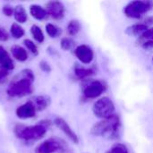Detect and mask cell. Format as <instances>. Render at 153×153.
Wrapping results in <instances>:
<instances>
[{
	"label": "cell",
	"instance_id": "cell-8",
	"mask_svg": "<svg viewBox=\"0 0 153 153\" xmlns=\"http://www.w3.org/2000/svg\"><path fill=\"white\" fill-rule=\"evenodd\" d=\"M74 55L77 57V59L84 65L91 64L94 58V52L92 48L88 45H84V44L79 45L78 47L75 48Z\"/></svg>",
	"mask_w": 153,
	"mask_h": 153
},
{
	"label": "cell",
	"instance_id": "cell-25",
	"mask_svg": "<svg viewBox=\"0 0 153 153\" xmlns=\"http://www.w3.org/2000/svg\"><path fill=\"white\" fill-rule=\"evenodd\" d=\"M140 43H144V42H153V27L149 28L140 38H139Z\"/></svg>",
	"mask_w": 153,
	"mask_h": 153
},
{
	"label": "cell",
	"instance_id": "cell-2",
	"mask_svg": "<svg viewBox=\"0 0 153 153\" xmlns=\"http://www.w3.org/2000/svg\"><path fill=\"white\" fill-rule=\"evenodd\" d=\"M121 130V120L118 115L99 121L94 124L91 129V134L93 136L103 137L108 140L118 138Z\"/></svg>",
	"mask_w": 153,
	"mask_h": 153
},
{
	"label": "cell",
	"instance_id": "cell-24",
	"mask_svg": "<svg viewBox=\"0 0 153 153\" xmlns=\"http://www.w3.org/2000/svg\"><path fill=\"white\" fill-rule=\"evenodd\" d=\"M74 45H75L74 41L71 38H69V37H65L60 41V47H61V48L63 50H65V51L74 48Z\"/></svg>",
	"mask_w": 153,
	"mask_h": 153
},
{
	"label": "cell",
	"instance_id": "cell-29",
	"mask_svg": "<svg viewBox=\"0 0 153 153\" xmlns=\"http://www.w3.org/2000/svg\"><path fill=\"white\" fill-rule=\"evenodd\" d=\"M8 39H9L8 32L4 30V28L0 26V41L4 42V41L8 40Z\"/></svg>",
	"mask_w": 153,
	"mask_h": 153
},
{
	"label": "cell",
	"instance_id": "cell-15",
	"mask_svg": "<svg viewBox=\"0 0 153 153\" xmlns=\"http://www.w3.org/2000/svg\"><path fill=\"white\" fill-rule=\"evenodd\" d=\"M30 13L34 19L39 21L45 20L49 16L46 8H43L39 4H31L30 6Z\"/></svg>",
	"mask_w": 153,
	"mask_h": 153
},
{
	"label": "cell",
	"instance_id": "cell-31",
	"mask_svg": "<svg viewBox=\"0 0 153 153\" xmlns=\"http://www.w3.org/2000/svg\"><path fill=\"white\" fill-rule=\"evenodd\" d=\"M152 64H153V56H152Z\"/></svg>",
	"mask_w": 153,
	"mask_h": 153
},
{
	"label": "cell",
	"instance_id": "cell-16",
	"mask_svg": "<svg viewBox=\"0 0 153 153\" xmlns=\"http://www.w3.org/2000/svg\"><path fill=\"white\" fill-rule=\"evenodd\" d=\"M11 52L13 58L19 62H25L28 59V53L26 49L19 45H13L11 48Z\"/></svg>",
	"mask_w": 153,
	"mask_h": 153
},
{
	"label": "cell",
	"instance_id": "cell-7",
	"mask_svg": "<svg viewBox=\"0 0 153 153\" xmlns=\"http://www.w3.org/2000/svg\"><path fill=\"white\" fill-rule=\"evenodd\" d=\"M106 84L102 81L95 80L89 82L83 89V96L86 99L93 100L99 98L105 91H106Z\"/></svg>",
	"mask_w": 153,
	"mask_h": 153
},
{
	"label": "cell",
	"instance_id": "cell-27",
	"mask_svg": "<svg viewBox=\"0 0 153 153\" xmlns=\"http://www.w3.org/2000/svg\"><path fill=\"white\" fill-rule=\"evenodd\" d=\"M2 12L5 16L11 17L12 15H13V12H14V8L11 5V4H5L3 6L2 8Z\"/></svg>",
	"mask_w": 153,
	"mask_h": 153
},
{
	"label": "cell",
	"instance_id": "cell-5",
	"mask_svg": "<svg viewBox=\"0 0 153 153\" xmlns=\"http://www.w3.org/2000/svg\"><path fill=\"white\" fill-rule=\"evenodd\" d=\"M92 112L96 117L103 120L116 115V107L110 98L103 97L93 104Z\"/></svg>",
	"mask_w": 153,
	"mask_h": 153
},
{
	"label": "cell",
	"instance_id": "cell-11",
	"mask_svg": "<svg viewBox=\"0 0 153 153\" xmlns=\"http://www.w3.org/2000/svg\"><path fill=\"white\" fill-rule=\"evenodd\" d=\"M36 112H37V110L30 101H28V102L22 104V106L18 107L16 111H15L17 117L20 119L32 118L35 117Z\"/></svg>",
	"mask_w": 153,
	"mask_h": 153
},
{
	"label": "cell",
	"instance_id": "cell-3",
	"mask_svg": "<svg viewBox=\"0 0 153 153\" xmlns=\"http://www.w3.org/2000/svg\"><path fill=\"white\" fill-rule=\"evenodd\" d=\"M49 121H41V123L26 126L24 125H16L14 127V134L17 138L25 142H35L40 140L47 134L48 127L50 126Z\"/></svg>",
	"mask_w": 153,
	"mask_h": 153
},
{
	"label": "cell",
	"instance_id": "cell-4",
	"mask_svg": "<svg viewBox=\"0 0 153 153\" xmlns=\"http://www.w3.org/2000/svg\"><path fill=\"white\" fill-rule=\"evenodd\" d=\"M153 7L152 1L148 0H135L129 2L124 7V13L126 16L132 19H139L144 13H148Z\"/></svg>",
	"mask_w": 153,
	"mask_h": 153
},
{
	"label": "cell",
	"instance_id": "cell-1",
	"mask_svg": "<svg viewBox=\"0 0 153 153\" xmlns=\"http://www.w3.org/2000/svg\"><path fill=\"white\" fill-rule=\"evenodd\" d=\"M35 81V76L30 69L22 70L7 88V95L12 98H23L32 93V83Z\"/></svg>",
	"mask_w": 153,
	"mask_h": 153
},
{
	"label": "cell",
	"instance_id": "cell-20",
	"mask_svg": "<svg viewBox=\"0 0 153 153\" xmlns=\"http://www.w3.org/2000/svg\"><path fill=\"white\" fill-rule=\"evenodd\" d=\"M30 33L33 37V39L39 42V43H42L44 40H45V36H44V33L41 30V28L36 24H33L31 27H30Z\"/></svg>",
	"mask_w": 153,
	"mask_h": 153
},
{
	"label": "cell",
	"instance_id": "cell-30",
	"mask_svg": "<svg viewBox=\"0 0 153 153\" xmlns=\"http://www.w3.org/2000/svg\"><path fill=\"white\" fill-rule=\"evenodd\" d=\"M8 74H9V71L0 68V83H4L6 81Z\"/></svg>",
	"mask_w": 153,
	"mask_h": 153
},
{
	"label": "cell",
	"instance_id": "cell-13",
	"mask_svg": "<svg viewBox=\"0 0 153 153\" xmlns=\"http://www.w3.org/2000/svg\"><path fill=\"white\" fill-rule=\"evenodd\" d=\"M0 67L7 71H12L14 68L12 58L10 57L8 52L2 46H0Z\"/></svg>",
	"mask_w": 153,
	"mask_h": 153
},
{
	"label": "cell",
	"instance_id": "cell-12",
	"mask_svg": "<svg viewBox=\"0 0 153 153\" xmlns=\"http://www.w3.org/2000/svg\"><path fill=\"white\" fill-rule=\"evenodd\" d=\"M148 29H149L148 25L145 23H135V24L128 26L126 29L125 33L129 37H139L140 38Z\"/></svg>",
	"mask_w": 153,
	"mask_h": 153
},
{
	"label": "cell",
	"instance_id": "cell-14",
	"mask_svg": "<svg viewBox=\"0 0 153 153\" xmlns=\"http://www.w3.org/2000/svg\"><path fill=\"white\" fill-rule=\"evenodd\" d=\"M30 101L33 104L37 111H41L46 109L50 105V98L45 95H39L32 98Z\"/></svg>",
	"mask_w": 153,
	"mask_h": 153
},
{
	"label": "cell",
	"instance_id": "cell-22",
	"mask_svg": "<svg viewBox=\"0 0 153 153\" xmlns=\"http://www.w3.org/2000/svg\"><path fill=\"white\" fill-rule=\"evenodd\" d=\"M45 29H46L47 34L50 38H57L61 34V29L53 23H47Z\"/></svg>",
	"mask_w": 153,
	"mask_h": 153
},
{
	"label": "cell",
	"instance_id": "cell-21",
	"mask_svg": "<svg viewBox=\"0 0 153 153\" xmlns=\"http://www.w3.org/2000/svg\"><path fill=\"white\" fill-rule=\"evenodd\" d=\"M10 33L11 35L16 39H19L21 38H22L25 34V30L18 23L14 22L11 25V28H10Z\"/></svg>",
	"mask_w": 153,
	"mask_h": 153
},
{
	"label": "cell",
	"instance_id": "cell-26",
	"mask_svg": "<svg viewBox=\"0 0 153 153\" xmlns=\"http://www.w3.org/2000/svg\"><path fill=\"white\" fill-rule=\"evenodd\" d=\"M23 43H24L26 48H27L28 50H30L33 55H35V56H38V55H39L38 47H37V45H36L32 40H30V39H24Z\"/></svg>",
	"mask_w": 153,
	"mask_h": 153
},
{
	"label": "cell",
	"instance_id": "cell-19",
	"mask_svg": "<svg viewBox=\"0 0 153 153\" xmlns=\"http://www.w3.org/2000/svg\"><path fill=\"white\" fill-rule=\"evenodd\" d=\"M66 29H67V32L70 36H75L80 32V30L82 29V25L78 20L74 19L68 22Z\"/></svg>",
	"mask_w": 153,
	"mask_h": 153
},
{
	"label": "cell",
	"instance_id": "cell-6",
	"mask_svg": "<svg viewBox=\"0 0 153 153\" xmlns=\"http://www.w3.org/2000/svg\"><path fill=\"white\" fill-rule=\"evenodd\" d=\"M65 143L56 138H50L37 146L35 153H55L63 151L65 148Z\"/></svg>",
	"mask_w": 153,
	"mask_h": 153
},
{
	"label": "cell",
	"instance_id": "cell-10",
	"mask_svg": "<svg viewBox=\"0 0 153 153\" xmlns=\"http://www.w3.org/2000/svg\"><path fill=\"white\" fill-rule=\"evenodd\" d=\"M55 125L70 139V141L72 143H74V144H78L79 143V137L78 135L74 133V131L71 128V126L68 125V123L62 117H56L54 120Z\"/></svg>",
	"mask_w": 153,
	"mask_h": 153
},
{
	"label": "cell",
	"instance_id": "cell-9",
	"mask_svg": "<svg viewBox=\"0 0 153 153\" xmlns=\"http://www.w3.org/2000/svg\"><path fill=\"white\" fill-rule=\"evenodd\" d=\"M46 10L48 15L55 20H61L65 16V5L60 1H50L47 3Z\"/></svg>",
	"mask_w": 153,
	"mask_h": 153
},
{
	"label": "cell",
	"instance_id": "cell-28",
	"mask_svg": "<svg viewBox=\"0 0 153 153\" xmlns=\"http://www.w3.org/2000/svg\"><path fill=\"white\" fill-rule=\"evenodd\" d=\"M39 68L43 72H45L47 74H48V73L51 72V66H50V65L47 61H45V60H42V61L39 62Z\"/></svg>",
	"mask_w": 153,
	"mask_h": 153
},
{
	"label": "cell",
	"instance_id": "cell-18",
	"mask_svg": "<svg viewBox=\"0 0 153 153\" xmlns=\"http://www.w3.org/2000/svg\"><path fill=\"white\" fill-rule=\"evenodd\" d=\"M93 74H94V70L92 68H84V67H80V66H76L74 68V74L80 80L86 79L91 76Z\"/></svg>",
	"mask_w": 153,
	"mask_h": 153
},
{
	"label": "cell",
	"instance_id": "cell-23",
	"mask_svg": "<svg viewBox=\"0 0 153 153\" xmlns=\"http://www.w3.org/2000/svg\"><path fill=\"white\" fill-rule=\"evenodd\" d=\"M106 153H129L127 147L123 143H115Z\"/></svg>",
	"mask_w": 153,
	"mask_h": 153
},
{
	"label": "cell",
	"instance_id": "cell-17",
	"mask_svg": "<svg viewBox=\"0 0 153 153\" xmlns=\"http://www.w3.org/2000/svg\"><path fill=\"white\" fill-rule=\"evenodd\" d=\"M13 16H14L15 21L19 23H25L28 19V15H27V12L25 8L20 4L14 7Z\"/></svg>",
	"mask_w": 153,
	"mask_h": 153
}]
</instances>
